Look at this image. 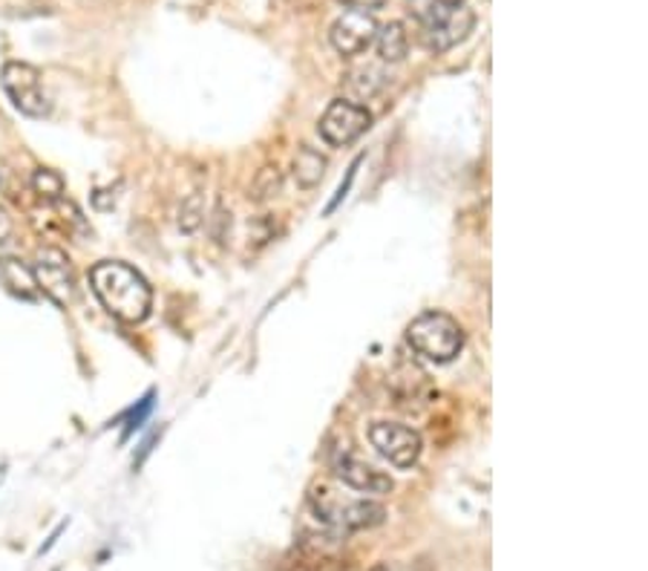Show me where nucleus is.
Instances as JSON below:
<instances>
[{
  "mask_svg": "<svg viewBox=\"0 0 648 571\" xmlns=\"http://www.w3.org/2000/svg\"><path fill=\"white\" fill-rule=\"evenodd\" d=\"M328 162L321 150H314L309 145H300L297 154H294L292 170H294V183L300 185L303 190H312L321 185V179L326 176Z\"/></svg>",
  "mask_w": 648,
  "mask_h": 571,
  "instance_id": "obj_12",
  "label": "nucleus"
},
{
  "mask_svg": "<svg viewBox=\"0 0 648 571\" xmlns=\"http://www.w3.org/2000/svg\"><path fill=\"white\" fill-rule=\"evenodd\" d=\"M32 274H35L38 292H44L55 307L66 309L75 298V274L70 257L61 249H44L35 251V263H32Z\"/></svg>",
  "mask_w": 648,
  "mask_h": 571,
  "instance_id": "obj_6",
  "label": "nucleus"
},
{
  "mask_svg": "<svg viewBox=\"0 0 648 571\" xmlns=\"http://www.w3.org/2000/svg\"><path fill=\"white\" fill-rule=\"evenodd\" d=\"M90 286L109 315L122 323H142L150 315L154 292L133 266L122 260H102L90 269Z\"/></svg>",
  "mask_w": 648,
  "mask_h": 571,
  "instance_id": "obj_1",
  "label": "nucleus"
},
{
  "mask_svg": "<svg viewBox=\"0 0 648 571\" xmlns=\"http://www.w3.org/2000/svg\"><path fill=\"white\" fill-rule=\"evenodd\" d=\"M366 571H395V569H393V565L380 563V565H372V569H366Z\"/></svg>",
  "mask_w": 648,
  "mask_h": 571,
  "instance_id": "obj_22",
  "label": "nucleus"
},
{
  "mask_svg": "<svg viewBox=\"0 0 648 571\" xmlns=\"http://www.w3.org/2000/svg\"><path fill=\"white\" fill-rule=\"evenodd\" d=\"M341 3H346V7H352V9H366V12H369V9L384 7L386 0H341Z\"/></svg>",
  "mask_w": 648,
  "mask_h": 571,
  "instance_id": "obj_20",
  "label": "nucleus"
},
{
  "mask_svg": "<svg viewBox=\"0 0 648 571\" xmlns=\"http://www.w3.org/2000/svg\"><path fill=\"white\" fill-rule=\"evenodd\" d=\"M202 217H205L202 197L194 194V197L185 199L182 208H179V228H182V231H197V228L202 226Z\"/></svg>",
  "mask_w": 648,
  "mask_h": 571,
  "instance_id": "obj_15",
  "label": "nucleus"
},
{
  "mask_svg": "<svg viewBox=\"0 0 648 571\" xmlns=\"http://www.w3.org/2000/svg\"><path fill=\"white\" fill-rule=\"evenodd\" d=\"M412 12L421 23V41L430 52H447L470 38L475 12L467 7H445L438 0H412Z\"/></svg>",
  "mask_w": 648,
  "mask_h": 571,
  "instance_id": "obj_2",
  "label": "nucleus"
},
{
  "mask_svg": "<svg viewBox=\"0 0 648 571\" xmlns=\"http://www.w3.org/2000/svg\"><path fill=\"white\" fill-rule=\"evenodd\" d=\"M332 470L343 485H349L360 494H389L395 488L393 476L364 461L360 456L349 454V450H337L332 456Z\"/></svg>",
  "mask_w": 648,
  "mask_h": 571,
  "instance_id": "obj_10",
  "label": "nucleus"
},
{
  "mask_svg": "<svg viewBox=\"0 0 648 571\" xmlns=\"http://www.w3.org/2000/svg\"><path fill=\"white\" fill-rule=\"evenodd\" d=\"M407 341L421 359L432 364H450L464 350V330L445 312H424L407 326Z\"/></svg>",
  "mask_w": 648,
  "mask_h": 571,
  "instance_id": "obj_4",
  "label": "nucleus"
},
{
  "mask_svg": "<svg viewBox=\"0 0 648 571\" xmlns=\"http://www.w3.org/2000/svg\"><path fill=\"white\" fill-rule=\"evenodd\" d=\"M357 165H360V159H357V162H355V165H352V168H349V176H346V183H343V185H341V188H337V197H335V199H332V203H328V208H326V211H328V214L335 211V208H337V206H341V199H343V197H346V190H349L352 179H355V174H357Z\"/></svg>",
  "mask_w": 648,
  "mask_h": 571,
  "instance_id": "obj_19",
  "label": "nucleus"
},
{
  "mask_svg": "<svg viewBox=\"0 0 648 571\" xmlns=\"http://www.w3.org/2000/svg\"><path fill=\"white\" fill-rule=\"evenodd\" d=\"M15 237V220L9 217V211L0 206V242H9Z\"/></svg>",
  "mask_w": 648,
  "mask_h": 571,
  "instance_id": "obj_17",
  "label": "nucleus"
},
{
  "mask_svg": "<svg viewBox=\"0 0 648 571\" xmlns=\"http://www.w3.org/2000/svg\"><path fill=\"white\" fill-rule=\"evenodd\" d=\"M378 35V21L366 9H346L335 23H332V46L341 52L343 59H355L364 55Z\"/></svg>",
  "mask_w": 648,
  "mask_h": 571,
  "instance_id": "obj_9",
  "label": "nucleus"
},
{
  "mask_svg": "<svg viewBox=\"0 0 648 571\" xmlns=\"http://www.w3.org/2000/svg\"><path fill=\"white\" fill-rule=\"evenodd\" d=\"M309 506H312L314 517L326 526H332L341 534L349 531H364V528H375L386 520V511L380 502L372 499H343L335 488L328 485H317L309 494Z\"/></svg>",
  "mask_w": 648,
  "mask_h": 571,
  "instance_id": "obj_3",
  "label": "nucleus"
},
{
  "mask_svg": "<svg viewBox=\"0 0 648 571\" xmlns=\"http://www.w3.org/2000/svg\"><path fill=\"white\" fill-rule=\"evenodd\" d=\"M12 188H15V170L0 159V194H12Z\"/></svg>",
  "mask_w": 648,
  "mask_h": 571,
  "instance_id": "obj_18",
  "label": "nucleus"
},
{
  "mask_svg": "<svg viewBox=\"0 0 648 571\" xmlns=\"http://www.w3.org/2000/svg\"><path fill=\"white\" fill-rule=\"evenodd\" d=\"M30 185L38 194V199L46 203V206H55V203L64 199V179H61V174H55V170L38 168L35 174H32Z\"/></svg>",
  "mask_w": 648,
  "mask_h": 571,
  "instance_id": "obj_14",
  "label": "nucleus"
},
{
  "mask_svg": "<svg viewBox=\"0 0 648 571\" xmlns=\"http://www.w3.org/2000/svg\"><path fill=\"white\" fill-rule=\"evenodd\" d=\"M0 286L21 301H38V294H41L32 266H27L18 257H0Z\"/></svg>",
  "mask_w": 648,
  "mask_h": 571,
  "instance_id": "obj_11",
  "label": "nucleus"
},
{
  "mask_svg": "<svg viewBox=\"0 0 648 571\" xmlns=\"http://www.w3.org/2000/svg\"><path fill=\"white\" fill-rule=\"evenodd\" d=\"M0 87L9 95V102L15 104V111L30 118L50 116L52 104L46 95L44 84H41V73L32 64L23 61H9L0 70Z\"/></svg>",
  "mask_w": 648,
  "mask_h": 571,
  "instance_id": "obj_5",
  "label": "nucleus"
},
{
  "mask_svg": "<svg viewBox=\"0 0 648 571\" xmlns=\"http://www.w3.org/2000/svg\"><path fill=\"white\" fill-rule=\"evenodd\" d=\"M375 46H378L380 61H386V64H401L409 52V35L407 30H404V23L389 21L384 23V27H378Z\"/></svg>",
  "mask_w": 648,
  "mask_h": 571,
  "instance_id": "obj_13",
  "label": "nucleus"
},
{
  "mask_svg": "<svg viewBox=\"0 0 648 571\" xmlns=\"http://www.w3.org/2000/svg\"><path fill=\"white\" fill-rule=\"evenodd\" d=\"M280 190V174L278 168H263L254 183V199H269L271 194Z\"/></svg>",
  "mask_w": 648,
  "mask_h": 571,
  "instance_id": "obj_16",
  "label": "nucleus"
},
{
  "mask_svg": "<svg viewBox=\"0 0 648 571\" xmlns=\"http://www.w3.org/2000/svg\"><path fill=\"white\" fill-rule=\"evenodd\" d=\"M369 442L372 447L398 470H409L418 459H421V433L412 430L409 425H398V422H375V425L369 427Z\"/></svg>",
  "mask_w": 648,
  "mask_h": 571,
  "instance_id": "obj_7",
  "label": "nucleus"
},
{
  "mask_svg": "<svg viewBox=\"0 0 648 571\" xmlns=\"http://www.w3.org/2000/svg\"><path fill=\"white\" fill-rule=\"evenodd\" d=\"M438 3H445V7H464V0H438Z\"/></svg>",
  "mask_w": 648,
  "mask_h": 571,
  "instance_id": "obj_21",
  "label": "nucleus"
},
{
  "mask_svg": "<svg viewBox=\"0 0 648 571\" xmlns=\"http://www.w3.org/2000/svg\"><path fill=\"white\" fill-rule=\"evenodd\" d=\"M369 127H372V113L366 111L364 104L346 102V98H335V102L326 107V113L321 116L317 133H321V139L326 142V145L346 147L355 139H360Z\"/></svg>",
  "mask_w": 648,
  "mask_h": 571,
  "instance_id": "obj_8",
  "label": "nucleus"
}]
</instances>
